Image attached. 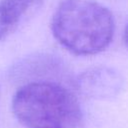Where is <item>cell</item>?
Instances as JSON below:
<instances>
[{"label":"cell","mask_w":128,"mask_h":128,"mask_svg":"<svg viewBox=\"0 0 128 128\" xmlns=\"http://www.w3.org/2000/svg\"><path fill=\"white\" fill-rule=\"evenodd\" d=\"M57 41L77 55H93L103 51L114 34L111 12L93 0H64L51 22Z\"/></svg>","instance_id":"cell-1"},{"label":"cell","mask_w":128,"mask_h":128,"mask_svg":"<svg viewBox=\"0 0 128 128\" xmlns=\"http://www.w3.org/2000/svg\"><path fill=\"white\" fill-rule=\"evenodd\" d=\"M16 118L31 128H79L83 114L76 97L66 88L50 82H33L14 95Z\"/></svg>","instance_id":"cell-2"},{"label":"cell","mask_w":128,"mask_h":128,"mask_svg":"<svg viewBox=\"0 0 128 128\" xmlns=\"http://www.w3.org/2000/svg\"><path fill=\"white\" fill-rule=\"evenodd\" d=\"M79 88L86 95L92 97H110L117 93L121 86V79L117 73L107 68H98L84 73L79 81Z\"/></svg>","instance_id":"cell-3"},{"label":"cell","mask_w":128,"mask_h":128,"mask_svg":"<svg viewBox=\"0 0 128 128\" xmlns=\"http://www.w3.org/2000/svg\"><path fill=\"white\" fill-rule=\"evenodd\" d=\"M39 0H0V40L9 36Z\"/></svg>","instance_id":"cell-4"},{"label":"cell","mask_w":128,"mask_h":128,"mask_svg":"<svg viewBox=\"0 0 128 128\" xmlns=\"http://www.w3.org/2000/svg\"><path fill=\"white\" fill-rule=\"evenodd\" d=\"M123 40H124V44H125V46H126L127 49H128V23H127V25L125 26V29H124Z\"/></svg>","instance_id":"cell-5"}]
</instances>
